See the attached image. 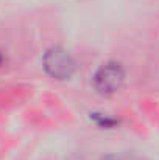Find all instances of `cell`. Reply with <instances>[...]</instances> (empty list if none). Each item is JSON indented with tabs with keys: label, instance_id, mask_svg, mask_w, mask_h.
<instances>
[{
	"label": "cell",
	"instance_id": "obj_1",
	"mask_svg": "<svg viewBox=\"0 0 159 160\" xmlns=\"http://www.w3.org/2000/svg\"><path fill=\"white\" fill-rule=\"evenodd\" d=\"M125 82V70L119 62H106L97 68L92 76V86L100 95H112L122 89Z\"/></svg>",
	"mask_w": 159,
	"mask_h": 160
},
{
	"label": "cell",
	"instance_id": "obj_2",
	"mask_svg": "<svg viewBox=\"0 0 159 160\" xmlns=\"http://www.w3.org/2000/svg\"><path fill=\"white\" fill-rule=\"evenodd\" d=\"M45 72L55 79H69L77 68L75 59L62 47H52L47 50L42 59Z\"/></svg>",
	"mask_w": 159,
	"mask_h": 160
},
{
	"label": "cell",
	"instance_id": "obj_3",
	"mask_svg": "<svg viewBox=\"0 0 159 160\" xmlns=\"http://www.w3.org/2000/svg\"><path fill=\"white\" fill-rule=\"evenodd\" d=\"M91 120H94V123L103 129H112L119 124V120L114 118V117H109V115H105V113H91Z\"/></svg>",
	"mask_w": 159,
	"mask_h": 160
},
{
	"label": "cell",
	"instance_id": "obj_4",
	"mask_svg": "<svg viewBox=\"0 0 159 160\" xmlns=\"http://www.w3.org/2000/svg\"><path fill=\"white\" fill-rule=\"evenodd\" d=\"M2 62H3V56H2V53H0V65H2Z\"/></svg>",
	"mask_w": 159,
	"mask_h": 160
}]
</instances>
